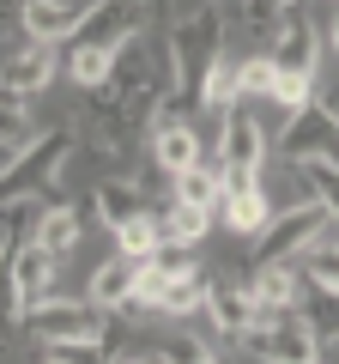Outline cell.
<instances>
[{
    "mask_svg": "<svg viewBox=\"0 0 339 364\" xmlns=\"http://www.w3.org/2000/svg\"><path fill=\"white\" fill-rule=\"evenodd\" d=\"M73 128H49V134H30L25 146L13 152V164L0 170V207H13V200H37L49 195V182L61 176V164L73 158Z\"/></svg>",
    "mask_w": 339,
    "mask_h": 364,
    "instance_id": "cell-1",
    "label": "cell"
},
{
    "mask_svg": "<svg viewBox=\"0 0 339 364\" xmlns=\"http://www.w3.org/2000/svg\"><path fill=\"white\" fill-rule=\"evenodd\" d=\"M25 334L43 346H109V310L91 298H43L25 316Z\"/></svg>",
    "mask_w": 339,
    "mask_h": 364,
    "instance_id": "cell-2",
    "label": "cell"
},
{
    "mask_svg": "<svg viewBox=\"0 0 339 364\" xmlns=\"http://www.w3.org/2000/svg\"><path fill=\"white\" fill-rule=\"evenodd\" d=\"M327 207L321 200H297V207H279L273 219L261 225V231L248 237V255H255V267H273V261H297L309 243H321L327 237Z\"/></svg>",
    "mask_w": 339,
    "mask_h": 364,
    "instance_id": "cell-3",
    "label": "cell"
},
{
    "mask_svg": "<svg viewBox=\"0 0 339 364\" xmlns=\"http://www.w3.org/2000/svg\"><path fill=\"white\" fill-rule=\"evenodd\" d=\"M243 346L267 364H321V334L309 328L303 310H279V316H261V322L243 334Z\"/></svg>",
    "mask_w": 339,
    "mask_h": 364,
    "instance_id": "cell-4",
    "label": "cell"
},
{
    "mask_svg": "<svg viewBox=\"0 0 339 364\" xmlns=\"http://www.w3.org/2000/svg\"><path fill=\"white\" fill-rule=\"evenodd\" d=\"M267 152H273V140H267L261 116H248V109H243V97H236V104H230V109L218 116V140H212V164H218V170H255V176H261Z\"/></svg>",
    "mask_w": 339,
    "mask_h": 364,
    "instance_id": "cell-5",
    "label": "cell"
},
{
    "mask_svg": "<svg viewBox=\"0 0 339 364\" xmlns=\"http://www.w3.org/2000/svg\"><path fill=\"white\" fill-rule=\"evenodd\" d=\"M321 37H327V31L315 25L303 6H291V13L279 18V31L267 37V55H273L279 73H291V79H315V67H321Z\"/></svg>",
    "mask_w": 339,
    "mask_h": 364,
    "instance_id": "cell-6",
    "label": "cell"
},
{
    "mask_svg": "<svg viewBox=\"0 0 339 364\" xmlns=\"http://www.w3.org/2000/svg\"><path fill=\"white\" fill-rule=\"evenodd\" d=\"M206 316L224 340H243L248 328L261 322V304H255V286H248V273H212V298H206Z\"/></svg>",
    "mask_w": 339,
    "mask_h": 364,
    "instance_id": "cell-7",
    "label": "cell"
},
{
    "mask_svg": "<svg viewBox=\"0 0 339 364\" xmlns=\"http://www.w3.org/2000/svg\"><path fill=\"white\" fill-rule=\"evenodd\" d=\"M285 164H339V116L333 109H303L285 134Z\"/></svg>",
    "mask_w": 339,
    "mask_h": 364,
    "instance_id": "cell-8",
    "label": "cell"
},
{
    "mask_svg": "<svg viewBox=\"0 0 339 364\" xmlns=\"http://www.w3.org/2000/svg\"><path fill=\"white\" fill-rule=\"evenodd\" d=\"M248 286H255V304H261V316H279V310H303L309 304V273L297 267V261H273V267H255L248 273Z\"/></svg>",
    "mask_w": 339,
    "mask_h": 364,
    "instance_id": "cell-9",
    "label": "cell"
},
{
    "mask_svg": "<svg viewBox=\"0 0 339 364\" xmlns=\"http://www.w3.org/2000/svg\"><path fill=\"white\" fill-rule=\"evenodd\" d=\"M152 158H157V170L176 182L182 170L206 164V146H200V134H194L188 116H164V122H152Z\"/></svg>",
    "mask_w": 339,
    "mask_h": 364,
    "instance_id": "cell-10",
    "label": "cell"
},
{
    "mask_svg": "<svg viewBox=\"0 0 339 364\" xmlns=\"http://www.w3.org/2000/svg\"><path fill=\"white\" fill-rule=\"evenodd\" d=\"M55 73H61V43H25V49L6 55V67H0V91L37 97V91H49Z\"/></svg>",
    "mask_w": 339,
    "mask_h": 364,
    "instance_id": "cell-11",
    "label": "cell"
},
{
    "mask_svg": "<svg viewBox=\"0 0 339 364\" xmlns=\"http://www.w3.org/2000/svg\"><path fill=\"white\" fill-rule=\"evenodd\" d=\"M85 18V0H18V25L30 43H61L79 31Z\"/></svg>",
    "mask_w": 339,
    "mask_h": 364,
    "instance_id": "cell-12",
    "label": "cell"
},
{
    "mask_svg": "<svg viewBox=\"0 0 339 364\" xmlns=\"http://www.w3.org/2000/svg\"><path fill=\"white\" fill-rule=\"evenodd\" d=\"M55 267H61V255H49V249H43L37 237H25V243H18L13 273H18V298H25V316L37 310L43 298H49V286H55Z\"/></svg>",
    "mask_w": 339,
    "mask_h": 364,
    "instance_id": "cell-13",
    "label": "cell"
},
{
    "mask_svg": "<svg viewBox=\"0 0 339 364\" xmlns=\"http://www.w3.org/2000/svg\"><path fill=\"white\" fill-rule=\"evenodd\" d=\"M91 207H97V219H104V231H121V225L145 219V195L128 176H97L91 182Z\"/></svg>",
    "mask_w": 339,
    "mask_h": 364,
    "instance_id": "cell-14",
    "label": "cell"
},
{
    "mask_svg": "<svg viewBox=\"0 0 339 364\" xmlns=\"http://www.w3.org/2000/svg\"><path fill=\"white\" fill-rule=\"evenodd\" d=\"M133 286H140V261L109 255L104 267H91V286H85V298H91L97 310H128V304H133Z\"/></svg>",
    "mask_w": 339,
    "mask_h": 364,
    "instance_id": "cell-15",
    "label": "cell"
},
{
    "mask_svg": "<svg viewBox=\"0 0 339 364\" xmlns=\"http://www.w3.org/2000/svg\"><path fill=\"white\" fill-rule=\"evenodd\" d=\"M218 213H224V225H230L236 237H255L279 207L267 200V182H248V188H230V195L218 200Z\"/></svg>",
    "mask_w": 339,
    "mask_h": 364,
    "instance_id": "cell-16",
    "label": "cell"
},
{
    "mask_svg": "<svg viewBox=\"0 0 339 364\" xmlns=\"http://www.w3.org/2000/svg\"><path fill=\"white\" fill-rule=\"evenodd\" d=\"M212 273H218V267H188V273H176L157 310H164V316H200V310H206V298H212Z\"/></svg>",
    "mask_w": 339,
    "mask_h": 364,
    "instance_id": "cell-17",
    "label": "cell"
},
{
    "mask_svg": "<svg viewBox=\"0 0 339 364\" xmlns=\"http://www.w3.org/2000/svg\"><path fill=\"white\" fill-rule=\"evenodd\" d=\"M30 237H37V243L49 249V255H67V249L79 243V213H73V207H61V200H49V195H43V219L30 225Z\"/></svg>",
    "mask_w": 339,
    "mask_h": 364,
    "instance_id": "cell-18",
    "label": "cell"
},
{
    "mask_svg": "<svg viewBox=\"0 0 339 364\" xmlns=\"http://www.w3.org/2000/svg\"><path fill=\"white\" fill-rule=\"evenodd\" d=\"M297 267L309 273L315 291H339V231H333V225H327L321 243H309V249L297 255Z\"/></svg>",
    "mask_w": 339,
    "mask_h": 364,
    "instance_id": "cell-19",
    "label": "cell"
},
{
    "mask_svg": "<svg viewBox=\"0 0 339 364\" xmlns=\"http://www.w3.org/2000/svg\"><path fill=\"white\" fill-rule=\"evenodd\" d=\"M236 97H243V91H236V61H230V49H218V61H212V67H206V79H200V109L224 116Z\"/></svg>",
    "mask_w": 339,
    "mask_h": 364,
    "instance_id": "cell-20",
    "label": "cell"
},
{
    "mask_svg": "<svg viewBox=\"0 0 339 364\" xmlns=\"http://www.w3.org/2000/svg\"><path fill=\"white\" fill-rule=\"evenodd\" d=\"M176 200H188V207H200V213H212L224 200V182H218V164H194V170H182L176 176Z\"/></svg>",
    "mask_w": 339,
    "mask_h": 364,
    "instance_id": "cell-21",
    "label": "cell"
},
{
    "mask_svg": "<svg viewBox=\"0 0 339 364\" xmlns=\"http://www.w3.org/2000/svg\"><path fill=\"white\" fill-rule=\"evenodd\" d=\"M116 55H121V49H91V43H73V55H67V73H73V85L97 91L109 73H116Z\"/></svg>",
    "mask_w": 339,
    "mask_h": 364,
    "instance_id": "cell-22",
    "label": "cell"
},
{
    "mask_svg": "<svg viewBox=\"0 0 339 364\" xmlns=\"http://www.w3.org/2000/svg\"><path fill=\"white\" fill-rule=\"evenodd\" d=\"M30 140V97L0 91V152H18Z\"/></svg>",
    "mask_w": 339,
    "mask_h": 364,
    "instance_id": "cell-23",
    "label": "cell"
},
{
    "mask_svg": "<svg viewBox=\"0 0 339 364\" xmlns=\"http://www.w3.org/2000/svg\"><path fill=\"white\" fill-rule=\"evenodd\" d=\"M157 243H164V225H157L152 213L116 231V255H128V261H152V255H157Z\"/></svg>",
    "mask_w": 339,
    "mask_h": 364,
    "instance_id": "cell-24",
    "label": "cell"
},
{
    "mask_svg": "<svg viewBox=\"0 0 339 364\" xmlns=\"http://www.w3.org/2000/svg\"><path fill=\"white\" fill-rule=\"evenodd\" d=\"M157 225H164L170 243H200V237H206V225H212V213H200V207H188V200H176V207H170Z\"/></svg>",
    "mask_w": 339,
    "mask_h": 364,
    "instance_id": "cell-25",
    "label": "cell"
},
{
    "mask_svg": "<svg viewBox=\"0 0 339 364\" xmlns=\"http://www.w3.org/2000/svg\"><path fill=\"white\" fill-rule=\"evenodd\" d=\"M267 97H273V104H279V116H285V122H297L303 109L315 104V79H291V73H279Z\"/></svg>",
    "mask_w": 339,
    "mask_h": 364,
    "instance_id": "cell-26",
    "label": "cell"
},
{
    "mask_svg": "<svg viewBox=\"0 0 339 364\" xmlns=\"http://www.w3.org/2000/svg\"><path fill=\"white\" fill-rule=\"evenodd\" d=\"M273 79H279L273 55H248V61H236V91H243V97H267Z\"/></svg>",
    "mask_w": 339,
    "mask_h": 364,
    "instance_id": "cell-27",
    "label": "cell"
},
{
    "mask_svg": "<svg viewBox=\"0 0 339 364\" xmlns=\"http://www.w3.org/2000/svg\"><path fill=\"white\" fill-rule=\"evenodd\" d=\"M303 316H309V328L327 340H339V291H309V304H303Z\"/></svg>",
    "mask_w": 339,
    "mask_h": 364,
    "instance_id": "cell-28",
    "label": "cell"
},
{
    "mask_svg": "<svg viewBox=\"0 0 339 364\" xmlns=\"http://www.w3.org/2000/svg\"><path fill=\"white\" fill-rule=\"evenodd\" d=\"M297 170L315 182V200L327 207V219H333V231H339V164H297Z\"/></svg>",
    "mask_w": 339,
    "mask_h": 364,
    "instance_id": "cell-29",
    "label": "cell"
},
{
    "mask_svg": "<svg viewBox=\"0 0 339 364\" xmlns=\"http://www.w3.org/2000/svg\"><path fill=\"white\" fill-rule=\"evenodd\" d=\"M206 358H212V352L200 346L194 334H170V340H164V352H157V364H206Z\"/></svg>",
    "mask_w": 339,
    "mask_h": 364,
    "instance_id": "cell-30",
    "label": "cell"
},
{
    "mask_svg": "<svg viewBox=\"0 0 339 364\" xmlns=\"http://www.w3.org/2000/svg\"><path fill=\"white\" fill-rule=\"evenodd\" d=\"M194 249H200V243H170V237H164L152 261H157L164 273H188V267H200V255H194Z\"/></svg>",
    "mask_w": 339,
    "mask_h": 364,
    "instance_id": "cell-31",
    "label": "cell"
},
{
    "mask_svg": "<svg viewBox=\"0 0 339 364\" xmlns=\"http://www.w3.org/2000/svg\"><path fill=\"white\" fill-rule=\"evenodd\" d=\"M291 6H297V0H248V25L273 37V31H279V18H285Z\"/></svg>",
    "mask_w": 339,
    "mask_h": 364,
    "instance_id": "cell-32",
    "label": "cell"
},
{
    "mask_svg": "<svg viewBox=\"0 0 339 364\" xmlns=\"http://www.w3.org/2000/svg\"><path fill=\"white\" fill-rule=\"evenodd\" d=\"M327 43H333V55H339V6H333V18H327Z\"/></svg>",
    "mask_w": 339,
    "mask_h": 364,
    "instance_id": "cell-33",
    "label": "cell"
},
{
    "mask_svg": "<svg viewBox=\"0 0 339 364\" xmlns=\"http://www.w3.org/2000/svg\"><path fill=\"white\" fill-rule=\"evenodd\" d=\"M6 13H13V0H0V37H6Z\"/></svg>",
    "mask_w": 339,
    "mask_h": 364,
    "instance_id": "cell-34",
    "label": "cell"
},
{
    "mask_svg": "<svg viewBox=\"0 0 339 364\" xmlns=\"http://www.w3.org/2000/svg\"><path fill=\"white\" fill-rule=\"evenodd\" d=\"M43 364H67V358H61V352H43Z\"/></svg>",
    "mask_w": 339,
    "mask_h": 364,
    "instance_id": "cell-35",
    "label": "cell"
},
{
    "mask_svg": "<svg viewBox=\"0 0 339 364\" xmlns=\"http://www.w3.org/2000/svg\"><path fill=\"white\" fill-rule=\"evenodd\" d=\"M116 364H157V358H116Z\"/></svg>",
    "mask_w": 339,
    "mask_h": 364,
    "instance_id": "cell-36",
    "label": "cell"
},
{
    "mask_svg": "<svg viewBox=\"0 0 339 364\" xmlns=\"http://www.w3.org/2000/svg\"><path fill=\"white\" fill-rule=\"evenodd\" d=\"M206 6H224V0H206Z\"/></svg>",
    "mask_w": 339,
    "mask_h": 364,
    "instance_id": "cell-37",
    "label": "cell"
},
{
    "mask_svg": "<svg viewBox=\"0 0 339 364\" xmlns=\"http://www.w3.org/2000/svg\"><path fill=\"white\" fill-rule=\"evenodd\" d=\"M206 364H218V358H206Z\"/></svg>",
    "mask_w": 339,
    "mask_h": 364,
    "instance_id": "cell-38",
    "label": "cell"
},
{
    "mask_svg": "<svg viewBox=\"0 0 339 364\" xmlns=\"http://www.w3.org/2000/svg\"><path fill=\"white\" fill-rule=\"evenodd\" d=\"M333 116H339V104H333Z\"/></svg>",
    "mask_w": 339,
    "mask_h": 364,
    "instance_id": "cell-39",
    "label": "cell"
}]
</instances>
